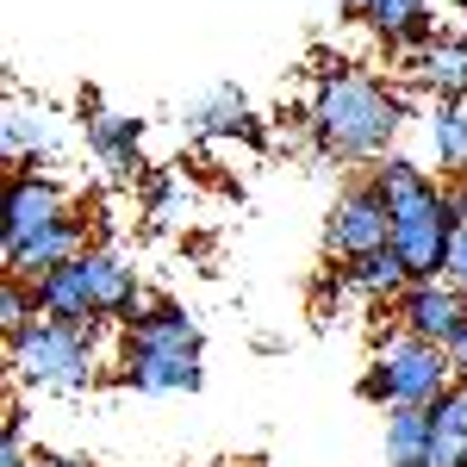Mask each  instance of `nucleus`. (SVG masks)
Wrapping results in <instances>:
<instances>
[{"mask_svg": "<svg viewBox=\"0 0 467 467\" xmlns=\"http://www.w3.org/2000/svg\"><path fill=\"white\" fill-rule=\"evenodd\" d=\"M405 125V107L387 81L356 69H324L318 75V94H312V138H318L324 156L337 162H380L387 144L399 138Z\"/></svg>", "mask_w": 467, "mask_h": 467, "instance_id": "nucleus-1", "label": "nucleus"}, {"mask_svg": "<svg viewBox=\"0 0 467 467\" xmlns=\"http://www.w3.org/2000/svg\"><path fill=\"white\" fill-rule=\"evenodd\" d=\"M374 187L393 213V250L405 255L411 281H442L449 250H455V206H449V187H436L411 156H380L374 162Z\"/></svg>", "mask_w": 467, "mask_h": 467, "instance_id": "nucleus-2", "label": "nucleus"}, {"mask_svg": "<svg viewBox=\"0 0 467 467\" xmlns=\"http://www.w3.org/2000/svg\"><path fill=\"white\" fill-rule=\"evenodd\" d=\"M13 374L26 387H50V393H88L100 380V324H57L32 318L19 337H6Z\"/></svg>", "mask_w": 467, "mask_h": 467, "instance_id": "nucleus-3", "label": "nucleus"}, {"mask_svg": "<svg viewBox=\"0 0 467 467\" xmlns=\"http://www.w3.org/2000/svg\"><path fill=\"white\" fill-rule=\"evenodd\" d=\"M455 387V361L442 343H424V337H411V330H387L380 337V349L368 361V374H361V399H374V405H436V399Z\"/></svg>", "mask_w": 467, "mask_h": 467, "instance_id": "nucleus-4", "label": "nucleus"}, {"mask_svg": "<svg viewBox=\"0 0 467 467\" xmlns=\"http://www.w3.org/2000/svg\"><path fill=\"white\" fill-rule=\"evenodd\" d=\"M387 244H393V213H387L380 187H374V181H361V187H349V193L330 206L324 250L337 255V262H361V255L387 250Z\"/></svg>", "mask_w": 467, "mask_h": 467, "instance_id": "nucleus-5", "label": "nucleus"}, {"mask_svg": "<svg viewBox=\"0 0 467 467\" xmlns=\"http://www.w3.org/2000/svg\"><path fill=\"white\" fill-rule=\"evenodd\" d=\"M69 213V193L50 175H13L6 181V218H0V255H13L19 244H32L44 224Z\"/></svg>", "mask_w": 467, "mask_h": 467, "instance_id": "nucleus-6", "label": "nucleus"}, {"mask_svg": "<svg viewBox=\"0 0 467 467\" xmlns=\"http://www.w3.org/2000/svg\"><path fill=\"white\" fill-rule=\"evenodd\" d=\"M393 318L399 330H411V337H424V343H455V330L467 324V299L449 281H411V287L393 299Z\"/></svg>", "mask_w": 467, "mask_h": 467, "instance_id": "nucleus-7", "label": "nucleus"}, {"mask_svg": "<svg viewBox=\"0 0 467 467\" xmlns=\"http://www.w3.org/2000/svg\"><path fill=\"white\" fill-rule=\"evenodd\" d=\"M119 380L131 393H200L206 387V368H200V356H187V349H138V343H125Z\"/></svg>", "mask_w": 467, "mask_h": 467, "instance_id": "nucleus-8", "label": "nucleus"}, {"mask_svg": "<svg viewBox=\"0 0 467 467\" xmlns=\"http://www.w3.org/2000/svg\"><path fill=\"white\" fill-rule=\"evenodd\" d=\"M37 293V318H57V324H107L100 318V299H94V287H88V262L75 255V262H63V268H50V275H37L32 281Z\"/></svg>", "mask_w": 467, "mask_h": 467, "instance_id": "nucleus-9", "label": "nucleus"}, {"mask_svg": "<svg viewBox=\"0 0 467 467\" xmlns=\"http://www.w3.org/2000/svg\"><path fill=\"white\" fill-rule=\"evenodd\" d=\"M81 262H88V287H94V299H100V318L107 324H131L144 318V287H138V268H125V255L112 250H81Z\"/></svg>", "mask_w": 467, "mask_h": 467, "instance_id": "nucleus-10", "label": "nucleus"}, {"mask_svg": "<svg viewBox=\"0 0 467 467\" xmlns=\"http://www.w3.org/2000/svg\"><path fill=\"white\" fill-rule=\"evenodd\" d=\"M0 150H6V162H19L26 175H44V169L57 162V150H63L57 119L37 112V107H6V119H0Z\"/></svg>", "mask_w": 467, "mask_h": 467, "instance_id": "nucleus-11", "label": "nucleus"}, {"mask_svg": "<svg viewBox=\"0 0 467 467\" xmlns=\"http://www.w3.org/2000/svg\"><path fill=\"white\" fill-rule=\"evenodd\" d=\"M88 237V224H81V213H63L57 224H44L32 244H19V250L6 255V275H19V281H37V275H50V268H63V262H75V255L88 250L81 244Z\"/></svg>", "mask_w": 467, "mask_h": 467, "instance_id": "nucleus-12", "label": "nucleus"}, {"mask_svg": "<svg viewBox=\"0 0 467 467\" xmlns=\"http://www.w3.org/2000/svg\"><path fill=\"white\" fill-rule=\"evenodd\" d=\"M181 119H187V131H200V138H244V144H268L262 119L244 107V94H237V88H213V94H200Z\"/></svg>", "mask_w": 467, "mask_h": 467, "instance_id": "nucleus-13", "label": "nucleus"}, {"mask_svg": "<svg viewBox=\"0 0 467 467\" xmlns=\"http://www.w3.org/2000/svg\"><path fill=\"white\" fill-rule=\"evenodd\" d=\"M125 343H138V349H187V356H200V349H206V330L187 318V306H175V299H150L144 318L125 324Z\"/></svg>", "mask_w": 467, "mask_h": 467, "instance_id": "nucleus-14", "label": "nucleus"}, {"mask_svg": "<svg viewBox=\"0 0 467 467\" xmlns=\"http://www.w3.org/2000/svg\"><path fill=\"white\" fill-rule=\"evenodd\" d=\"M418 81L436 94V107H455V100H467V37L442 32L431 50H418Z\"/></svg>", "mask_w": 467, "mask_h": 467, "instance_id": "nucleus-15", "label": "nucleus"}, {"mask_svg": "<svg viewBox=\"0 0 467 467\" xmlns=\"http://www.w3.org/2000/svg\"><path fill=\"white\" fill-rule=\"evenodd\" d=\"M343 287L361 293V299H374V306H393L399 293L411 287V268H405V255L387 244V250L361 255V262H343Z\"/></svg>", "mask_w": 467, "mask_h": 467, "instance_id": "nucleus-16", "label": "nucleus"}, {"mask_svg": "<svg viewBox=\"0 0 467 467\" xmlns=\"http://www.w3.org/2000/svg\"><path fill=\"white\" fill-rule=\"evenodd\" d=\"M431 467H467V380L431 405Z\"/></svg>", "mask_w": 467, "mask_h": 467, "instance_id": "nucleus-17", "label": "nucleus"}, {"mask_svg": "<svg viewBox=\"0 0 467 467\" xmlns=\"http://www.w3.org/2000/svg\"><path fill=\"white\" fill-rule=\"evenodd\" d=\"M431 405H393L387 411V467H431Z\"/></svg>", "mask_w": 467, "mask_h": 467, "instance_id": "nucleus-18", "label": "nucleus"}, {"mask_svg": "<svg viewBox=\"0 0 467 467\" xmlns=\"http://www.w3.org/2000/svg\"><path fill=\"white\" fill-rule=\"evenodd\" d=\"M88 150H94L107 169H138V150H144V119H125V112H94V119H88Z\"/></svg>", "mask_w": 467, "mask_h": 467, "instance_id": "nucleus-19", "label": "nucleus"}, {"mask_svg": "<svg viewBox=\"0 0 467 467\" xmlns=\"http://www.w3.org/2000/svg\"><path fill=\"white\" fill-rule=\"evenodd\" d=\"M424 138H431V150H436V162H442V169L467 175V100H455V107H436L431 125H424Z\"/></svg>", "mask_w": 467, "mask_h": 467, "instance_id": "nucleus-20", "label": "nucleus"}, {"mask_svg": "<svg viewBox=\"0 0 467 467\" xmlns=\"http://www.w3.org/2000/svg\"><path fill=\"white\" fill-rule=\"evenodd\" d=\"M32 318H37V293H32V281L6 275V281H0V330H6V337H19V330H26Z\"/></svg>", "mask_w": 467, "mask_h": 467, "instance_id": "nucleus-21", "label": "nucleus"}, {"mask_svg": "<svg viewBox=\"0 0 467 467\" xmlns=\"http://www.w3.org/2000/svg\"><path fill=\"white\" fill-rule=\"evenodd\" d=\"M26 411L19 405H6V436H0V467H26Z\"/></svg>", "mask_w": 467, "mask_h": 467, "instance_id": "nucleus-22", "label": "nucleus"}, {"mask_svg": "<svg viewBox=\"0 0 467 467\" xmlns=\"http://www.w3.org/2000/svg\"><path fill=\"white\" fill-rule=\"evenodd\" d=\"M442 281L467 299V231H455V250H449V268H442Z\"/></svg>", "mask_w": 467, "mask_h": 467, "instance_id": "nucleus-23", "label": "nucleus"}, {"mask_svg": "<svg viewBox=\"0 0 467 467\" xmlns=\"http://www.w3.org/2000/svg\"><path fill=\"white\" fill-rule=\"evenodd\" d=\"M449 361H455V380H467V324L455 330V343H449Z\"/></svg>", "mask_w": 467, "mask_h": 467, "instance_id": "nucleus-24", "label": "nucleus"}, {"mask_svg": "<svg viewBox=\"0 0 467 467\" xmlns=\"http://www.w3.org/2000/svg\"><path fill=\"white\" fill-rule=\"evenodd\" d=\"M449 206H455V224L467 231V175L455 181V187H449Z\"/></svg>", "mask_w": 467, "mask_h": 467, "instance_id": "nucleus-25", "label": "nucleus"}, {"mask_svg": "<svg viewBox=\"0 0 467 467\" xmlns=\"http://www.w3.org/2000/svg\"><path fill=\"white\" fill-rule=\"evenodd\" d=\"M26 467H88V462H75V455H32Z\"/></svg>", "mask_w": 467, "mask_h": 467, "instance_id": "nucleus-26", "label": "nucleus"}, {"mask_svg": "<svg viewBox=\"0 0 467 467\" xmlns=\"http://www.w3.org/2000/svg\"><path fill=\"white\" fill-rule=\"evenodd\" d=\"M455 6H467V0H455Z\"/></svg>", "mask_w": 467, "mask_h": 467, "instance_id": "nucleus-27", "label": "nucleus"}]
</instances>
